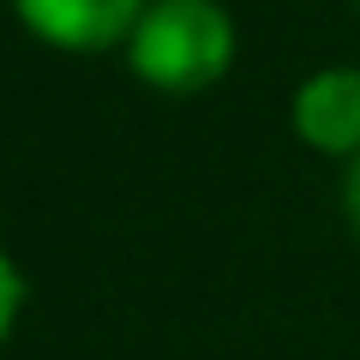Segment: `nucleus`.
Listing matches in <instances>:
<instances>
[{
	"instance_id": "f257e3e1",
	"label": "nucleus",
	"mask_w": 360,
	"mask_h": 360,
	"mask_svg": "<svg viewBox=\"0 0 360 360\" xmlns=\"http://www.w3.org/2000/svg\"><path fill=\"white\" fill-rule=\"evenodd\" d=\"M120 54L156 96H205L240 60V25L222 0H150Z\"/></svg>"
},
{
	"instance_id": "f03ea898",
	"label": "nucleus",
	"mask_w": 360,
	"mask_h": 360,
	"mask_svg": "<svg viewBox=\"0 0 360 360\" xmlns=\"http://www.w3.org/2000/svg\"><path fill=\"white\" fill-rule=\"evenodd\" d=\"M288 127L312 156L348 168L360 156V66H312L288 96Z\"/></svg>"
},
{
	"instance_id": "7ed1b4c3",
	"label": "nucleus",
	"mask_w": 360,
	"mask_h": 360,
	"mask_svg": "<svg viewBox=\"0 0 360 360\" xmlns=\"http://www.w3.org/2000/svg\"><path fill=\"white\" fill-rule=\"evenodd\" d=\"M150 0H13L18 25L30 42L54 54H108L127 49L132 25L144 18Z\"/></svg>"
},
{
	"instance_id": "20e7f679",
	"label": "nucleus",
	"mask_w": 360,
	"mask_h": 360,
	"mask_svg": "<svg viewBox=\"0 0 360 360\" xmlns=\"http://www.w3.org/2000/svg\"><path fill=\"white\" fill-rule=\"evenodd\" d=\"M18 319H25V264L6 258V264H0V330L13 336Z\"/></svg>"
},
{
	"instance_id": "39448f33",
	"label": "nucleus",
	"mask_w": 360,
	"mask_h": 360,
	"mask_svg": "<svg viewBox=\"0 0 360 360\" xmlns=\"http://www.w3.org/2000/svg\"><path fill=\"white\" fill-rule=\"evenodd\" d=\"M336 205H342V222H348V234H354V246H360V156L342 168V180H336Z\"/></svg>"
},
{
	"instance_id": "423d86ee",
	"label": "nucleus",
	"mask_w": 360,
	"mask_h": 360,
	"mask_svg": "<svg viewBox=\"0 0 360 360\" xmlns=\"http://www.w3.org/2000/svg\"><path fill=\"white\" fill-rule=\"evenodd\" d=\"M354 6H360V0H354Z\"/></svg>"
}]
</instances>
